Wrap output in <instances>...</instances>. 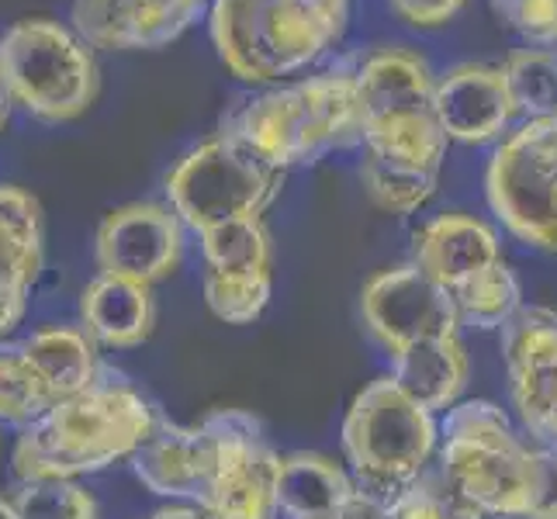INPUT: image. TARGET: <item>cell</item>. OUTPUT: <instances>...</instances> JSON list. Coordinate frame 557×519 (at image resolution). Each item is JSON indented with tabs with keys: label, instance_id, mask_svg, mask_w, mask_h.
<instances>
[{
	"label": "cell",
	"instance_id": "14",
	"mask_svg": "<svg viewBox=\"0 0 557 519\" xmlns=\"http://www.w3.org/2000/svg\"><path fill=\"white\" fill-rule=\"evenodd\" d=\"M211 0H73L70 28L90 49H163L198 22Z\"/></svg>",
	"mask_w": 557,
	"mask_h": 519
},
{
	"label": "cell",
	"instance_id": "1",
	"mask_svg": "<svg viewBox=\"0 0 557 519\" xmlns=\"http://www.w3.org/2000/svg\"><path fill=\"white\" fill-rule=\"evenodd\" d=\"M433 482L460 519H547L557 512V450L520 430L495 398H460L440 416Z\"/></svg>",
	"mask_w": 557,
	"mask_h": 519
},
{
	"label": "cell",
	"instance_id": "33",
	"mask_svg": "<svg viewBox=\"0 0 557 519\" xmlns=\"http://www.w3.org/2000/svg\"><path fill=\"white\" fill-rule=\"evenodd\" d=\"M152 519H215V516L198 503H170L152 512Z\"/></svg>",
	"mask_w": 557,
	"mask_h": 519
},
{
	"label": "cell",
	"instance_id": "17",
	"mask_svg": "<svg viewBox=\"0 0 557 519\" xmlns=\"http://www.w3.org/2000/svg\"><path fill=\"white\" fill-rule=\"evenodd\" d=\"M128 465L152 495L205 506L219 465V440L205 422L181 427L160 419L146 444L128 457Z\"/></svg>",
	"mask_w": 557,
	"mask_h": 519
},
{
	"label": "cell",
	"instance_id": "32",
	"mask_svg": "<svg viewBox=\"0 0 557 519\" xmlns=\"http://www.w3.org/2000/svg\"><path fill=\"white\" fill-rule=\"evenodd\" d=\"M25 301H28V295L0 292V339H4L17 322H22V316H25Z\"/></svg>",
	"mask_w": 557,
	"mask_h": 519
},
{
	"label": "cell",
	"instance_id": "21",
	"mask_svg": "<svg viewBox=\"0 0 557 519\" xmlns=\"http://www.w3.org/2000/svg\"><path fill=\"white\" fill-rule=\"evenodd\" d=\"M42 271V208L28 190L0 184V292L28 295Z\"/></svg>",
	"mask_w": 557,
	"mask_h": 519
},
{
	"label": "cell",
	"instance_id": "11",
	"mask_svg": "<svg viewBox=\"0 0 557 519\" xmlns=\"http://www.w3.org/2000/svg\"><path fill=\"white\" fill-rule=\"evenodd\" d=\"M498 350L520 430L533 444L557 450V312L527 301L498 330Z\"/></svg>",
	"mask_w": 557,
	"mask_h": 519
},
{
	"label": "cell",
	"instance_id": "9",
	"mask_svg": "<svg viewBox=\"0 0 557 519\" xmlns=\"http://www.w3.org/2000/svg\"><path fill=\"white\" fill-rule=\"evenodd\" d=\"M492 215L541 254H557V119L516 125L485 170Z\"/></svg>",
	"mask_w": 557,
	"mask_h": 519
},
{
	"label": "cell",
	"instance_id": "4",
	"mask_svg": "<svg viewBox=\"0 0 557 519\" xmlns=\"http://www.w3.org/2000/svg\"><path fill=\"white\" fill-rule=\"evenodd\" d=\"M222 128L277 170L315 163L325 152L363 143L357 73H319L271 87L243 101Z\"/></svg>",
	"mask_w": 557,
	"mask_h": 519
},
{
	"label": "cell",
	"instance_id": "7",
	"mask_svg": "<svg viewBox=\"0 0 557 519\" xmlns=\"http://www.w3.org/2000/svg\"><path fill=\"white\" fill-rule=\"evenodd\" d=\"M436 81L409 49H377L357 70L363 149L444 170L450 139L436 122Z\"/></svg>",
	"mask_w": 557,
	"mask_h": 519
},
{
	"label": "cell",
	"instance_id": "19",
	"mask_svg": "<svg viewBox=\"0 0 557 519\" xmlns=\"http://www.w3.org/2000/svg\"><path fill=\"white\" fill-rule=\"evenodd\" d=\"M81 319L87 336L108 346V350L139 346L157 322L152 284L119 274H98L81 295Z\"/></svg>",
	"mask_w": 557,
	"mask_h": 519
},
{
	"label": "cell",
	"instance_id": "26",
	"mask_svg": "<svg viewBox=\"0 0 557 519\" xmlns=\"http://www.w3.org/2000/svg\"><path fill=\"white\" fill-rule=\"evenodd\" d=\"M55 406L22 343H0V422L28 427Z\"/></svg>",
	"mask_w": 557,
	"mask_h": 519
},
{
	"label": "cell",
	"instance_id": "12",
	"mask_svg": "<svg viewBox=\"0 0 557 519\" xmlns=\"http://www.w3.org/2000/svg\"><path fill=\"white\" fill-rule=\"evenodd\" d=\"M360 316L388 357L412 343L460 333L454 298L412 260L368 277L360 287Z\"/></svg>",
	"mask_w": 557,
	"mask_h": 519
},
{
	"label": "cell",
	"instance_id": "31",
	"mask_svg": "<svg viewBox=\"0 0 557 519\" xmlns=\"http://www.w3.org/2000/svg\"><path fill=\"white\" fill-rule=\"evenodd\" d=\"M325 519H392V516H388V503H381V498H371V495L360 492L354 503H347Z\"/></svg>",
	"mask_w": 557,
	"mask_h": 519
},
{
	"label": "cell",
	"instance_id": "20",
	"mask_svg": "<svg viewBox=\"0 0 557 519\" xmlns=\"http://www.w3.org/2000/svg\"><path fill=\"white\" fill-rule=\"evenodd\" d=\"M360 495L350 468L319 450L281 454L277 519H325Z\"/></svg>",
	"mask_w": 557,
	"mask_h": 519
},
{
	"label": "cell",
	"instance_id": "2",
	"mask_svg": "<svg viewBox=\"0 0 557 519\" xmlns=\"http://www.w3.org/2000/svg\"><path fill=\"white\" fill-rule=\"evenodd\" d=\"M157 422L160 416L128 381L98 378L81 395L55 401L46 416L28 422L14 444L11 465L17 482H73L111 468L114 460H128L157 430Z\"/></svg>",
	"mask_w": 557,
	"mask_h": 519
},
{
	"label": "cell",
	"instance_id": "5",
	"mask_svg": "<svg viewBox=\"0 0 557 519\" xmlns=\"http://www.w3.org/2000/svg\"><path fill=\"white\" fill-rule=\"evenodd\" d=\"M343 465L363 495L392 503L395 495L433 474L440 450V419L398 388L392 374H377L350 398L339 430Z\"/></svg>",
	"mask_w": 557,
	"mask_h": 519
},
{
	"label": "cell",
	"instance_id": "27",
	"mask_svg": "<svg viewBox=\"0 0 557 519\" xmlns=\"http://www.w3.org/2000/svg\"><path fill=\"white\" fill-rule=\"evenodd\" d=\"M17 519H98L94 498L66 478H35L22 482L11 498Z\"/></svg>",
	"mask_w": 557,
	"mask_h": 519
},
{
	"label": "cell",
	"instance_id": "3",
	"mask_svg": "<svg viewBox=\"0 0 557 519\" xmlns=\"http://www.w3.org/2000/svg\"><path fill=\"white\" fill-rule=\"evenodd\" d=\"M350 0H211L208 28L243 84H277L339 42Z\"/></svg>",
	"mask_w": 557,
	"mask_h": 519
},
{
	"label": "cell",
	"instance_id": "6",
	"mask_svg": "<svg viewBox=\"0 0 557 519\" xmlns=\"http://www.w3.org/2000/svg\"><path fill=\"white\" fill-rule=\"evenodd\" d=\"M0 81L11 104L46 125L81 119L98 98L94 49L52 17H22L0 35Z\"/></svg>",
	"mask_w": 557,
	"mask_h": 519
},
{
	"label": "cell",
	"instance_id": "24",
	"mask_svg": "<svg viewBox=\"0 0 557 519\" xmlns=\"http://www.w3.org/2000/svg\"><path fill=\"white\" fill-rule=\"evenodd\" d=\"M360 181L371 201L392 215H416L422 211L440 187V166H426L401 157H384V152L363 149Z\"/></svg>",
	"mask_w": 557,
	"mask_h": 519
},
{
	"label": "cell",
	"instance_id": "22",
	"mask_svg": "<svg viewBox=\"0 0 557 519\" xmlns=\"http://www.w3.org/2000/svg\"><path fill=\"white\" fill-rule=\"evenodd\" d=\"M25 354L32 368L42 378L52 401H63L70 395H81L101 378L98 354H94V339L87 330H73V325H49V330L32 333L25 343Z\"/></svg>",
	"mask_w": 557,
	"mask_h": 519
},
{
	"label": "cell",
	"instance_id": "18",
	"mask_svg": "<svg viewBox=\"0 0 557 519\" xmlns=\"http://www.w3.org/2000/svg\"><path fill=\"white\" fill-rule=\"evenodd\" d=\"M388 363V374L398 381V388L409 392L419 406H426L436 416L454 409L468 392L471 357L460 333L412 343L406 350L392 354Z\"/></svg>",
	"mask_w": 557,
	"mask_h": 519
},
{
	"label": "cell",
	"instance_id": "30",
	"mask_svg": "<svg viewBox=\"0 0 557 519\" xmlns=\"http://www.w3.org/2000/svg\"><path fill=\"white\" fill-rule=\"evenodd\" d=\"M401 22L416 28H436L465 8V0H388Z\"/></svg>",
	"mask_w": 557,
	"mask_h": 519
},
{
	"label": "cell",
	"instance_id": "16",
	"mask_svg": "<svg viewBox=\"0 0 557 519\" xmlns=\"http://www.w3.org/2000/svg\"><path fill=\"white\" fill-rule=\"evenodd\" d=\"M436 122L450 143L485 146L506 139L520 119L503 66L460 63L436 81Z\"/></svg>",
	"mask_w": 557,
	"mask_h": 519
},
{
	"label": "cell",
	"instance_id": "23",
	"mask_svg": "<svg viewBox=\"0 0 557 519\" xmlns=\"http://www.w3.org/2000/svg\"><path fill=\"white\" fill-rule=\"evenodd\" d=\"M205 281H263L274 277V249L263 219H236L198 236Z\"/></svg>",
	"mask_w": 557,
	"mask_h": 519
},
{
	"label": "cell",
	"instance_id": "15",
	"mask_svg": "<svg viewBox=\"0 0 557 519\" xmlns=\"http://www.w3.org/2000/svg\"><path fill=\"white\" fill-rule=\"evenodd\" d=\"M412 263L454 298L503 271L506 257L498 233L488 222L465 215V211H447V215H436L416 228Z\"/></svg>",
	"mask_w": 557,
	"mask_h": 519
},
{
	"label": "cell",
	"instance_id": "25",
	"mask_svg": "<svg viewBox=\"0 0 557 519\" xmlns=\"http://www.w3.org/2000/svg\"><path fill=\"white\" fill-rule=\"evenodd\" d=\"M503 73L523 122L557 119V46L512 52Z\"/></svg>",
	"mask_w": 557,
	"mask_h": 519
},
{
	"label": "cell",
	"instance_id": "28",
	"mask_svg": "<svg viewBox=\"0 0 557 519\" xmlns=\"http://www.w3.org/2000/svg\"><path fill=\"white\" fill-rule=\"evenodd\" d=\"M492 8L527 42L557 46V0H492Z\"/></svg>",
	"mask_w": 557,
	"mask_h": 519
},
{
	"label": "cell",
	"instance_id": "8",
	"mask_svg": "<svg viewBox=\"0 0 557 519\" xmlns=\"http://www.w3.org/2000/svg\"><path fill=\"white\" fill-rule=\"evenodd\" d=\"M284 170L271 166L233 132L205 139L170 170L166 201L190 233L236 219H263L281 195Z\"/></svg>",
	"mask_w": 557,
	"mask_h": 519
},
{
	"label": "cell",
	"instance_id": "29",
	"mask_svg": "<svg viewBox=\"0 0 557 519\" xmlns=\"http://www.w3.org/2000/svg\"><path fill=\"white\" fill-rule=\"evenodd\" d=\"M388 516L392 519H460L447 498L440 495L433 478H422L419 485L395 495L388 503Z\"/></svg>",
	"mask_w": 557,
	"mask_h": 519
},
{
	"label": "cell",
	"instance_id": "36",
	"mask_svg": "<svg viewBox=\"0 0 557 519\" xmlns=\"http://www.w3.org/2000/svg\"><path fill=\"white\" fill-rule=\"evenodd\" d=\"M547 519H557V512H554V516H547Z\"/></svg>",
	"mask_w": 557,
	"mask_h": 519
},
{
	"label": "cell",
	"instance_id": "35",
	"mask_svg": "<svg viewBox=\"0 0 557 519\" xmlns=\"http://www.w3.org/2000/svg\"><path fill=\"white\" fill-rule=\"evenodd\" d=\"M0 519H17L14 503H8V498H0Z\"/></svg>",
	"mask_w": 557,
	"mask_h": 519
},
{
	"label": "cell",
	"instance_id": "34",
	"mask_svg": "<svg viewBox=\"0 0 557 519\" xmlns=\"http://www.w3.org/2000/svg\"><path fill=\"white\" fill-rule=\"evenodd\" d=\"M8 114H11V98L4 90V81H0V132H4V125H8Z\"/></svg>",
	"mask_w": 557,
	"mask_h": 519
},
{
	"label": "cell",
	"instance_id": "13",
	"mask_svg": "<svg viewBox=\"0 0 557 519\" xmlns=\"http://www.w3.org/2000/svg\"><path fill=\"white\" fill-rule=\"evenodd\" d=\"M184 222L170 205L132 201L104 215L98 228L101 274H119L143 284H157L181 267Z\"/></svg>",
	"mask_w": 557,
	"mask_h": 519
},
{
	"label": "cell",
	"instance_id": "10",
	"mask_svg": "<svg viewBox=\"0 0 557 519\" xmlns=\"http://www.w3.org/2000/svg\"><path fill=\"white\" fill-rule=\"evenodd\" d=\"M219 440V465L205 509L215 519H277L281 454L246 409H215L201 419Z\"/></svg>",
	"mask_w": 557,
	"mask_h": 519
}]
</instances>
